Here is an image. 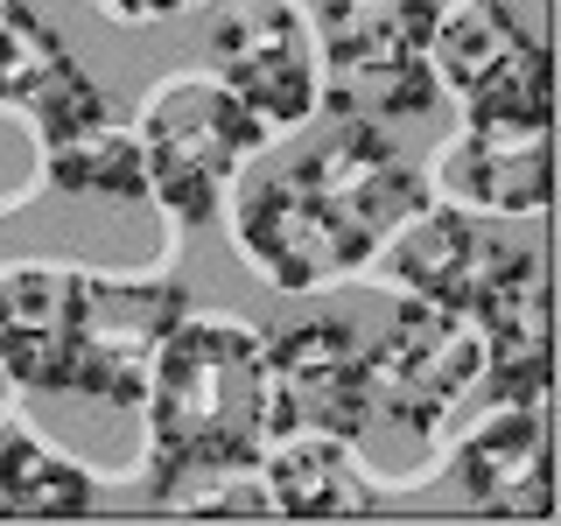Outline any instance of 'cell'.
I'll return each mask as SVG.
<instances>
[{
	"mask_svg": "<svg viewBox=\"0 0 561 526\" xmlns=\"http://www.w3.org/2000/svg\"><path fill=\"white\" fill-rule=\"evenodd\" d=\"M113 22H169V14H183V8H197V0H99Z\"/></svg>",
	"mask_w": 561,
	"mask_h": 526,
	"instance_id": "20",
	"label": "cell"
},
{
	"mask_svg": "<svg viewBox=\"0 0 561 526\" xmlns=\"http://www.w3.org/2000/svg\"><path fill=\"white\" fill-rule=\"evenodd\" d=\"M0 105L28 113L43 148H64V140H78V134L113 119L105 84L70 57V43L28 0H0Z\"/></svg>",
	"mask_w": 561,
	"mask_h": 526,
	"instance_id": "11",
	"label": "cell"
},
{
	"mask_svg": "<svg viewBox=\"0 0 561 526\" xmlns=\"http://www.w3.org/2000/svg\"><path fill=\"white\" fill-rule=\"evenodd\" d=\"M267 414L274 435H344L358 443L373 428V379H365V338L344 316L267 338Z\"/></svg>",
	"mask_w": 561,
	"mask_h": 526,
	"instance_id": "9",
	"label": "cell"
},
{
	"mask_svg": "<svg viewBox=\"0 0 561 526\" xmlns=\"http://www.w3.org/2000/svg\"><path fill=\"white\" fill-rule=\"evenodd\" d=\"M70 274L57 260H28V267H0V373L14 386L57 379V351L70 323Z\"/></svg>",
	"mask_w": 561,
	"mask_h": 526,
	"instance_id": "17",
	"label": "cell"
},
{
	"mask_svg": "<svg viewBox=\"0 0 561 526\" xmlns=\"http://www.w3.org/2000/svg\"><path fill=\"white\" fill-rule=\"evenodd\" d=\"M295 169H302V183L323 190L373 245L428 204L421 169L393 148V134H386L379 119H344V127L330 134L323 148H309V162H295Z\"/></svg>",
	"mask_w": 561,
	"mask_h": 526,
	"instance_id": "14",
	"label": "cell"
},
{
	"mask_svg": "<svg viewBox=\"0 0 561 526\" xmlns=\"http://www.w3.org/2000/svg\"><path fill=\"white\" fill-rule=\"evenodd\" d=\"M148 449L162 499L197 478H239L274 443L267 414V338L239 316H197L169 330L148 373Z\"/></svg>",
	"mask_w": 561,
	"mask_h": 526,
	"instance_id": "1",
	"label": "cell"
},
{
	"mask_svg": "<svg viewBox=\"0 0 561 526\" xmlns=\"http://www.w3.org/2000/svg\"><path fill=\"white\" fill-rule=\"evenodd\" d=\"M232 239L245 267L288 295H316L373 260V239L316 183H302V169H260L232 204Z\"/></svg>",
	"mask_w": 561,
	"mask_h": 526,
	"instance_id": "6",
	"label": "cell"
},
{
	"mask_svg": "<svg viewBox=\"0 0 561 526\" xmlns=\"http://www.w3.org/2000/svg\"><path fill=\"white\" fill-rule=\"evenodd\" d=\"M435 84L456 92L463 119L548 127V28L540 0H456L435 14Z\"/></svg>",
	"mask_w": 561,
	"mask_h": 526,
	"instance_id": "5",
	"label": "cell"
},
{
	"mask_svg": "<svg viewBox=\"0 0 561 526\" xmlns=\"http://www.w3.org/2000/svg\"><path fill=\"white\" fill-rule=\"evenodd\" d=\"M140 162H148V197L169 210L175 225H210L225 210L232 175L274 140V127L245 105L218 70H183L162 78L140 105Z\"/></svg>",
	"mask_w": 561,
	"mask_h": 526,
	"instance_id": "2",
	"label": "cell"
},
{
	"mask_svg": "<svg viewBox=\"0 0 561 526\" xmlns=\"http://www.w3.org/2000/svg\"><path fill=\"white\" fill-rule=\"evenodd\" d=\"M484 253H491V239L470 225V210H456V204H421L408 225H393V232L373 245L379 274L393 281L400 295H421V302H443V309H463Z\"/></svg>",
	"mask_w": 561,
	"mask_h": 526,
	"instance_id": "16",
	"label": "cell"
},
{
	"mask_svg": "<svg viewBox=\"0 0 561 526\" xmlns=\"http://www.w3.org/2000/svg\"><path fill=\"white\" fill-rule=\"evenodd\" d=\"M463 316L484 344V379L499 400H519V408H540L548 400V260L534 245L505 253L491 245L478 281L463 295Z\"/></svg>",
	"mask_w": 561,
	"mask_h": 526,
	"instance_id": "10",
	"label": "cell"
},
{
	"mask_svg": "<svg viewBox=\"0 0 561 526\" xmlns=\"http://www.w3.org/2000/svg\"><path fill=\"white\" fill-rule=\"evenodd\" d=\"M99 484L64 449H49L28 421L0 414V519H92Z\"/></svg>",
	"mask_w": 561,
	"mask_h": 526,
	"instance_id": "18",
	"label": "cell"
},
{
	"mask_svg": "<svg viewBox=\"0 0 561 526\" xmlns=\"http://www.w3.org/2000/svg\"><path fill=\"white\" fill-rule=\"evenodd\" d=\"M435 183L456 210H478V218H540L554 190L548 127L463 119L456 140H443V155H435Z\"/></svg>",
	"mask_w": 561,
	"mask_h": 526,
	"instance_id": "13",
	"label": "cell"
},
{
	"mask_svg": "<svg viewBox=\"0 0 561 526\" xmlns=\"http://www.w3.org/2000/svg\"><path fill=\"white\" fill-rule=\"evenodd\" d=\"M365 379H373V414H393L400 428H443L449 408L484 379V344L463 309L400 295L379 344H365Z\"/></svg>",
	"mask_w": 561,
	"mask_h": 526,
	"instance_id": "7",
	"label": "cell"
},
{
	"mask_svg": "<svg viewBox=\"0 0 561 526\" xmlns=\"http://www.w3.org/2000/svg\"><path fill=\"white\" fill-rule=\"evenodd\" d=\"M49 190L57 197H99V204H140L148 197V162H140V140L119 134L113 119L64 148H49Z\"/></svg>",
	"mask_w": 561,
	"mask_h": 526,
	"instance_id": "19",
	"label": "cell"
},
{
	"mask_svg": "<svg viewBox=\"0 0 561 526\" xmlns=\"http://www.w3.org/2000/svg\"><path fill=\"white\" fill-rule=\"evenodd\" d=\"M449 499L478 519H554V443L548 414L499 400L449 449Z\"/></svg>",
	"mask_w": 561,
	"mask_h": 526,
	"instance_id": "12",
	"label": "cell"
},
{
	"mask_svg": "<svg viewBox=\"0 0 561 526\" xmlns=\"http://www.w3.org/2000/svg\"><path fill=\"white\" fill-rule=\"evenodd\" d=\"M435 0H316V70L344 119H421L435 113Z\"/></svg>",
	"mask_w": 561,
	"mask_h": 526,
	"instance_id": "3",
	"label": "cell"
},
{
	"mask_svg": "<svg viewBox=\"0 0 561 526\" xmlns=\"http://www.w3.org/2000/svg\"><path fill=\"white\" fill-rule=\"evenodd\" d=\"M253 470L267 484L260 491L267 513H288V519H373L379 513V491L365 484L344 435H274Z\"/></svg>",
	"mask_w": 561,
	"mask_h": 526,
	"instance_id": "15",
	"label": "cell"
},
{
	"mask_svg": "<svg viewBox=\"0 0 561 526\" xmlns=\"http://www.w3.org/2000/svg\"><path fill=\"white\" fill-rule=\"evenodd\" d=\"M190 316L183 281H113L78 267L70 274V323L57 351V379L49 393L78 400H113V408H140L154 373V351L169 330Z\"/></svg>",
	"mask_w": 561,
	"mask_h": 526,
	"instance_id": "4",
	"label": "cell"
},
{
	"mask_svg": "<svg viewBox=\"0 0 561 526\" xmlns=\"http://www.w3.org/2000/svg\"><path fill=\"white\" fill-rule=\"evenodd\" d=\"M210 64L274 134L302 127L323 105L316 28L295 0H225L210 22Z\"/></svg>",
	"mask_w": 561,
	"mask_h": 526,
	"instance_id": "8",
	"label": "cell"
}]
</instances>
